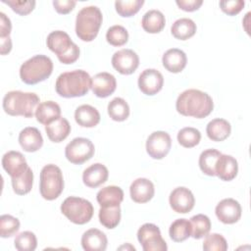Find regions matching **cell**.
<instances>
[{
    "label": "cell",
    "mask_w": 251,
    "mask_h": 251,
    "mask_svg": "<svg viewBox=\"0 0 251 251\" xmlns=\"http://www.w3.org/2000/svg\"><path fill=\"white\" fill-rule=\"evenodd\" d=\"M170 237L175 242L186 240L191 234V225L186 219H177L172 223L169 229Z\"/></svg>",
    "instance_id": "cell-33"
},
{
    "label": "cell",
    "mask_w": 251,
    "mask_h": 251,
    "mask_svg": "<svg viewBox=\"0 0 251 251\" xmlns=\"http://www.w3.org/2000/svg\"><path fill=\"white\" fill-rule=\"evenodd\" d=\"M163 75L156 69H146L138 76V87L142 93L152 96L163 87Z\"/></svg>",
    "instance_id": "cell-15"
},
{
    "label": "cell",
    "mask_w": 251,
    "mask_h": 251,
    "mask_svg": "<svg viewBox=\"0 0 251 251\" xmlns=\"http://www.w3.org/2000/svg\"><path fill=\"white\" fill-rule=\"evenodd\" d=\"M14 245L19 251H33L37 247V238L33 232L25 230L16 236Z\"/></svg>",
    "instance_id": "cell-38"
},
{
    "label": "cell",
    "mask_w": 251,
    "mask_h": 251,
    "mask_svg": "<svg viewBox=\"0 0 251 251\" xmlns=\"http://www.w3.org/2000/svg\"><path fill=\"white\" fill-rule=\"evenodd\" d=\"M169 202L171 208L175 212L179 214H186L193 209L195 198L188 188L179 186L171 192Z\"/></svg>",
    "instance_id": "cell-14"
},
{
    "label": "cell",
    "mask_w": 251,
    "mask_h": 251,
    "mask_svg": "<svg viewBox=\"0 0 251 251\" xmlns=\"http://www.w3.org/2000/svg\"><path fill=\"white\" fill-rule=\"evenodd\" d=\"M98 217L100 224L106 228H115L121 221V207H101Z\"/></svg>",
    "instance_id": "cell-34"
},
{
    "label": "cell",
    "mask_w": 251,
    "mask_h": 251,
    "mask_svg": "<svg viewBox=\"0 0 251 251\" xmlns=\"http://www.w3.org/2000/svg\"><path fill=\"white\" fill-rule=\"evenodd\" d=\"M205 251H226L227 250V242L220 233H208L203 242Z\"/></svg>",
    "instance_id": "cell-42"
},
{
    "label": "cell",
    "mask_w": 251,
    "mask_h": 251,
    "mask_svg": "<svg viewBox=\"0 0 251 251\" xmlns=\"http://www.w3.org/2000/svg\"><path fill=\"white\" fill-rule=\"evenodd\" d=\"M191 225V234L195 239H200L206 236L211 229V221L210 219L203 214H198L190 218Z\"/></svg>",
    "instance_id": "cell-35"
},
{
    "label": "cell",
    "mask_w": 251,
    "mask_h": 251,
    "mask_svg": "<svg viewBox=\"0 0 251 251\" xmlns=\"http://www.w3.org/2000/svg\"><path fill=\"white\" fill-rule=\"evenodd\" d=\"M45 131L52 142H61L66 139L71 132V126L67 119L60 117L56 121L45 126Z\"/></svg>",
    "instance_id": "cell-28"
},
{
    "label": "cell",
    "mask_w": 251,
    "mask_h": 251,
    "mask_svg": "<svg viewBox=\"0 0 251 251\" xmlns=\"http://www.w3.org/2000/svg\"><path fill=\"white\" fill-rule=\"evenodd\" d=\"M39 104V97L33 92L9 91L3 98V109L10 116L32 118Z\"/></svg>",
    "instance_id": "cell-3"
},
{
    "label": "cell",
    "mask_w": 251,
    "mask_h": 251,
    "mask_svg": "<svg viewBox=\"0 0 251 251\" xmlns=\"http://www.w3.org/2000/svg\"><path fill=\"white\" fill-rule=\"evenodd\" d=\"M196 29V24L191 19L181 18L172 25L171 32L176 39L186 40L195 34Z\"/></svg>",
    "instance_id": "cell-30"
},
{
    "label": "cell",
    "mask_w": 251,
    "mask_h": 251,
    "mask_svg": "<svg viewBox=\"0 0 251 251\" xmlns=\"http://www.w3.org/2000/svg\"><path fill=\"white\" fill-rule=\"evenodd\" d=\"M130 198L136 203L149 202L155 193L154 184L145 177H138L132 181L129 187Z\"/></svg>",
    "instance_id": "cell-18"
},
{
    "label": "cell",
    "mask_w": 251,
    "mask_h": 251,
    "mask_svg": "<svg viewBox=\"0 0 251 251\" xmlns=\"http://www.w3.org/2000/svg\"><path fill=\"white\" fill-rule=\"evenodd\" d=\"M112 65L122 75H131L139 66V57L131 49H121L114 53Z\"/></svg>",
    "instance_id": "cell-12"
},
{
    "label": "cell",
    "mask_w": 251,
    "mask_h": 251,
    "mask_svg": "<svg viewBox=\"0 0 251 251\" xmlns=\"http://www.w3.org/2000/svg\"><path fill=\"white\" fill-rule=\"evenodd\" d=\"M20 229V221L8 214L0 217V236L8 238L15 235Z\"/></svg>",
    "instance_id": "cell-39"
},
{
    "label": "cell",
    "mask_w": 251,
    "mask_h": 251,
    "mask_svg": "<svg viewBox=\"0 0 251 251\" xmlns=\"http://www.w3.org/2000/svg\"><path fill=\"white\" fill-rule=\"evenodd\" d=\"M141 25L146 32L158 33L165 27L166 19L161 11L152 9L143 15Z\"/></svg>",
    "instance_id": "cell-29"
},
{
    "label": "cell",
    "mask_w": 251,
    "mask_h": 251,
    "mask_svg": "<svg viewBox=\"0 0 251 251\" xmlns=\"http://www.w3.org/2000/svg\"><path fill=\"white\" fill-rule=\"evenodd\" d=\"M137 239L144 251H166L168 249L160 228L154 224L142 225L137 230Z\"/></svg>",
    "instance_id": "cell-10"
},
{
    "label": "cell",
    "mask_w": 251,
    "mask_h": 251,
    "mask_svg": "<svg viewBox=\"0 0 251 251\" xmlns=\"http://www.w3.org/2000/svg\"><path fill=\"white\" fill-rule=\"evenodd\" d=\"M163 66L170 73H180L186 66V54L177 48H171L167 50L162 57Z\"/></svg>",
    "instance_id": "cell-22"
},
{
    "label": "cell",
    "mask_w": 251,
    "mask_h": 251,
    "mask_svg": "<svg viewBox=\"0 0 251 251\" xmlns=\"http://www.w3.org/2000/svg\"><path fill=\"white\" fill-rule=\"evenodd\" d=\"M109 172L106 166L101 163H95L86 168L82 174L83 183L90 187L96 188L107 181Z\"/></svg>",
    "instance_id": "cell-19"
},
{
    "label": "cell",
    "mask_w": 251,
    "mask_h": 251,
    "mask_svg": "<svg viewBox=\"0 0 251 251\" xmlns=\"http://www.w3.org/2000/svg\"><path fill=\"white\" fill-rule=\"evenodd\" d=\"M53 71L52 60L45 55H35L20 68L21 79L26 84H36L48 78Z\"/></svg>",
    "instance_id": "cell-6"
},
{
    "label": "cell",
    "mask_w": 251,
    "mask_h": 251,
    "mask_svg": "<svg viewBox=\"0 0 251 251\" xmlns=\"http://www.w3.org/2000/svg\"><path fill=\"white\" fill-rule=\"evenodd\" d=\"M117 87L116 77L107 72L96 74L92 77L91 89L99 98H106L114 93Z\"/></svg>",
    "instance_id": "cell-17"
},
{
    "label": "cell",
    "mask_w": 251,
    "mask_h": 251,
    "mask_svg": "<svg viewBox=\"0 0 251 251\" xmlns=\"http://www.w3.org/2000/svg\"><path fill=\"white\" fill-rule=\"evenodd\" d=\"M75 120L82 127H93L99 124L100 114L93 106L83 104L75 109Z\"/></svg>",
    "instance_id": "cell-25"
},
{
    "label": "cell",
    "mask_w": 251,
    "mask_h": 251,
    "mask_svg": "<svg viewBox=\"0 0 251 251\" xmlns=\"http://www.w3.org/2000/svg\"><path fill=\"white\" fill-rule=\"evenodd\" d=\"M102 13L97 6L83 7L76 15L75 33L82 41H92L102 24Z\"/></svg>",
    "instance_id": "cell-4"
},
{
    "label": "cell",
    "mask_w": 251,
    "mask_h": 251,
    "mask_svg": "<svg viewBox=\"0 0 251 251\" xmlns=\"http://www.w3.org/2000/svg\"><path fill=\"white\" fill-rule=\"evenodd\" d=\"M19 143L26 152H35L43 145V137L38 128L27 126L21 130L19 134Z\"/></svg>",
    "instance_id": "cell-20"
},
{
    "label": "cell",
    "mask_w": 251,
    "mask_h": 251,
    "mask_svg": "<svg viewBox=\"0 0 251 251\" xmlns=\"http://www.w3.org/2000/svg\"><path fill=\"white\" fill-rule=\"evenodd\" d=\"M46 43L47 47L57 55L59 61L63 64H73L79 57L78 46L73 42L70 35L63 30L50 32L47 36Z\"/></svg>",
    "instance_id": "cell-5"
},
{
    "label": "cell",
    "mask_w": 251,
    "mask_h": 251,
    "mask_svg": "<svg viewBox=\"0 0 251 251\" xmlns=\"http://www.w3.org/2000/svg\"><path fill=\"white\" fill-rule=\"evenodd\" d=\"M241 206L233 198H226L218 203L215 213L220 222L226 225L235 224L241 217Z\"/></svg>",
    "instance_id": "cell-13"
},
{
    "label": "cell",
    "mask_w": 251,
    "mask_h": 251,
    "mask_svg": "<svg viewBox=\"0 0 251 251\" xmlns=\"http://www.w3.org/2000/svg\"><path fill=\"white\" fill-rule=\"evenodd\" d=\"M200 139L201 132L195 127L186 126L177 132V141L185 148H192L196 146L200 142Z\"/></svg>",
    "instance_id": "cell-37"
},
{
    "label": "cell",
    "mask_w": 251,
    "mask_h": 251,
    "mask_svg": "<svg viewBox=\"0 0 251 251\" xmlns=\"http://www.w3.org/2000/svg\"><path fill=\"white\" fill-rule=\"evenodd\" d=\"M33 183V173L28 167L26 171L19 177L12 178L13 190L18 195H25L28 193L32 188Z\"/></svg>",
    "instance_id": "cell-36"
},
{
    "label": "cell",
    "mask_w": 251,
    "mask_h": 251,
    "mask_svg": "<svg viewBox=\"0 0 251 251\" xmlns=\"http://www.w3.org/2000/svg\"><path fill=\"white\" fill-rule=\"evenodd\" d=\"M237 172L238 164L235 158H233L230 155L221 154L215 168L216 176L220 177L222 180L229 181L236 176Z\"/></svg>",
    "instance_id": "cell-23"
},
{
    "label": "cell",
    "mask_w": 251,
    "mask_h": 251,
    "mask_svg": "<svg viewBox=\"0 0 251 251\" xmlns=\"http://www.w3.org/2000/svg\"><path fill=\"white\" fill-rule=\"evenodd\" d=\"M231 131L230 124L225 119H214L210 121L206 126V133L213 141H224L226 139Z\"/></svg>",
    "instance_id": "cell-27"
},
{
    "label": "cell",
    "mask_w": 251,
    "mask_h": 251,
    "mask_svg": "<svg viewBox=\"0 0 251 251\" xmlns=\"http://www.w3.org/2000/svg\"><path fill=\"white\" fill-rule=\"evenodd\" d=\"M94 145L92 141L84 137H75L69 142L65 148L67 160L75 165H81L94 155Z\"/></svg>",
    "instance_id": "cell-9"
},
{
    "label": "cell",
    "mask_w": 251,
    "mask_h": 251,
    "mask_svg": "<svg viewBox=\"0 0 251 251\" xmlns=\"http://www.w3.org/2000/svg\"><path fill=\"white\" fill-rule=\"evenodd\" d=\"M107 244L106 234L97 228H90L81 236V246L85 251H104Z\"/></svg>",
    "instance_id": "cell-21"
},
{
    "label": "cell",
    "mask_w": 251,
    "mask_h": 251,
    "mask_svg": "<svg viewBox=\"0 0 251 251\" xmlns=\"http://www.w3.org/2000/svg\"><path fill=\"white\" fill-rule=\"evenodd\" d=\"M12 29L10 19L3 13H0V37H8Z\"/></svg>",
    "instance_id": "cell-47"
},
{
    "label": "cell",
    "mask_w": 251,
    "mask_h": 251,
    "mask_svg": "<svg viewBox=\"0 0 251 251\" xmlns=\"http://www.w3.org/2000/svg\"><path fill=\"white\" fill-rule=\"evenodd\" d=\"M97 202L100 207L120 206L124 200V191L116 185H109L101 188L96 195Z\"/></svg>",
    "instance_id": "cell-24"
},
{
    "label": "cell",
    "mask_w": 251,
    "mask_h": 251,
    "mask_svg": "<svg viewBox=\"0 0 251 251\" xmlns=\"http://www.w3.org/2000/svg\"><path fill=\"white\" fill-rule=\"evenodd\" d=\"M108 115L113 121L123 122L129 116V106L125 99L116 97L112 99L108 104Z\"/></svg>",
    "instance_id": "cell-32"
},
{
    "label": "cell",
    "mask_w": 251,
    "mask_h": 251,
    "mask_svg": "<svg viewBox=\"0 0 251 251\" xmlns=\"http://www.w3.org/2000/svg\"><path fill=\"white\" fill-rule=\"evenodd\" d=\"M176 5L183 11L193 12L200 8L203 4L202 0H176Z\"/></svg>",
    "instance_id": "cell-46"
},
{
    "label": "cell",
    "mask_w": 251,
    "mask_h": 251,
    "mask_svg": "<svg viewBox=\"0 0 251 251\" xmlns=\"http://www.w3.org/2000/svg\"><path fill=\"white\" fill-rule=\"evenodd\" d=\"M0 40H1V54L6 55L12 49V40L10 36L0 37Z\"/></svg>",
    "instance_id": "cell-48"
},
{
    "label": "cell",
    "mask_w": 251,
    "mask_h": 251,
    "mask_svg": "<svg viewBox=\"0 0 251 251\" xmlns=\"http://www.w3.org/2000/svg\"><path fill=\"white\" fill-rule=\"evenodd\" d=\"M61 212L72 223L75 225H84L88 223L93 216V206L88 200L70 196L66 198L61 205Z\"/></svg>",
    "instance_id": "cell-8"
},
{
    "label": "cell",
    "mask_w": 251,
    "mask_h": 251,
    "mask_svg": "<svg viewBox=\"0 0 251 251\" xmlns=\"http://www.w3.org/2000/svg\"><path fill=\"white\" fill-rule=\"evenodd\" d=\"M245 2L242 0H223L220 1V7L222 11L229 16L238 14L244 7Z\"/></svg>",
    "instance_id": "cell-44"
},
{
    "label": "cell",
    "mask_w": 251,
    "mask_h": 251,
    "mask_svg": "<svg viewBox=\"0 0 251 251\" xmlns=\"http://www.w3.org/2000/svg\"><path fill=\"white\" fill-rule=\"evenodd\" d=\"M221 154L222 153L219 150L213 149V148L204 150L199 156L198 163H199L200 170L207 176H216L215 168Z\"/></svg>",
    "instance_id": "cell-31"
},
{
    "label": "cell",
    "mask_w": 251,
    "mask_h": 251,
    "mask_svg": "<svg viewBox=\"0 0 251 251\" xmlns=\"http://www.w3.org/2000/svg\"><path fill=\"white\" fill-rule=\"evenodd\" d=\"M172 139L168 132L157 130L152 132L146 140V151L148 155L156 160L163 159L170 152Z\"/></svg>",
    "instance_id": "cell-11"
},
{
    "label": "cell",
    "mask_w": 251,
    "mask_h": 251,
    "mask_svg": "<svg viewBox=\"0 0 251 251\" xmlns=\"http://www.w3.org/2000/svg\"><path fill=\"white\" fill-rule=\"evenodd\" d=\"M64 189V178L61 169L54 165H45L40 172L39 191L46 200H55Z\"/></svg>",
    "instance_id": "cell-7"
},
{
    "label": "cell",
    "mask_w": 251,
    "mask_h": 251,
    "mask_svg": "<svg viewBox=\"0 0 251 251\" xmlns=\"http://www.w3.org/2000/svg\"><path fill=\"white\" fill-rule=\"evenodd\" d=\"M144 4L143 0H126V1H116L115 8L117 13L121 17H131L135 15L142 5Z\"/></svg>",
    "instance_id": "cell-41"
},
{
    "label": "cell",
    "mask_w": 251,
    "mask_h": 251,
    "mask_svg": "<svg viewBox=\"0 0 251 251\" xmlns=\"http://www.w3.org/2000/svg\"><path fill=\"white\" fill-rule=\"evenodd\" d=\"M2 167L13 177H19L28 168L25 156L19 151H8L2 157Z\"/></svg>",
    "instance_id": "cell-16"
},
{
    "label": "cell",
    "mask_w": 251,
    "mask_h": 251,
    "mask_svg": "<svg viewBox=\"0 0 251 251\" xmlns=\"http://www.w3.org/2000/svg\"><path fill=\"white\" fill-rule=\"evenodd\" d=\"M92 77L83 70H74L61 74L56 80L57 93L65 98L80 97L91 88Z\"/></svg>",
    "instance_id": "cell-2"
},
{
    "label": "cell",
    "mask_w": 251,
    "mask_h": 251,
    "mask_svg": "<svg viewBox=\"0 0 251 251\" xmlns=\"http://www.w3.org/2000/svg\"><path fill=\"white\" fill-rule=\"evenodd\" d=\"M61 117V108L54 101H44L38 104L35 118L42 125H49Z\"/></svg>",
    "instance_id": "cell-26"
},
{
    "label": "cell",
    "mask_w": 251,
    "mask_h": 251,
    "mask_svg": "<svg viewBox=\"0 0 251 251\" xmlns=\"http://www.w3.org/2000/svg\"><path fill=\"white\" fill-rule=\"evenodd\" d=\"M106 39L113 46H123L128 40V32L123 25H115L107 30Z\"/></svg>",
    "instance_id": "cell-40"
},
{
    "label": "cell",
    "mask_w": 251,
    "mask_h": 251,
    "mask_svg": "<svg viewBox=\"0 0 251 251\" xmlns=\"http://www.w3.org/2000/svg\"><path fill=\"white\" fill-rule=\"evenodd\" d=\"M176 111L186 117L203 119L214 109L212 97L199 89H186L181 92L176 102Z\"/></svg>",
    "instance_id": "cell-1"
},
{
    "label": "cell",
    "mask_w": 251,
    "mask_h": 251,
    "mask_svg": "<svg viewBox=\"0 0 251 251\" xmlns=\"http://www.w3.org/2000/svg\"><path fill=\"white\" fill-rule=\"evenodd\" d=\"M3 3L9 5L14 12L21 16H25L29 14L35 7L36 2L33 0L20 1V0H3Z\"/></svg>",
    "instance_id": "cell-43"
},
{
    "label": "cell",
    "mask_w": 251,
    "mask_h": 251,
    "mask_svg": "<svg viewBox=\"0 0 251 251\" xmlns=\"http://www.w3.org/2000/svg\"><path fill=\"white\" fill-rule=\"evenodd\" d=\"M76 2L75 0H54L53 1V6L55 10L59 14H69L75 6Z\"/></svg>",
    "instance_id": "cell-45"
}]
</instances>
